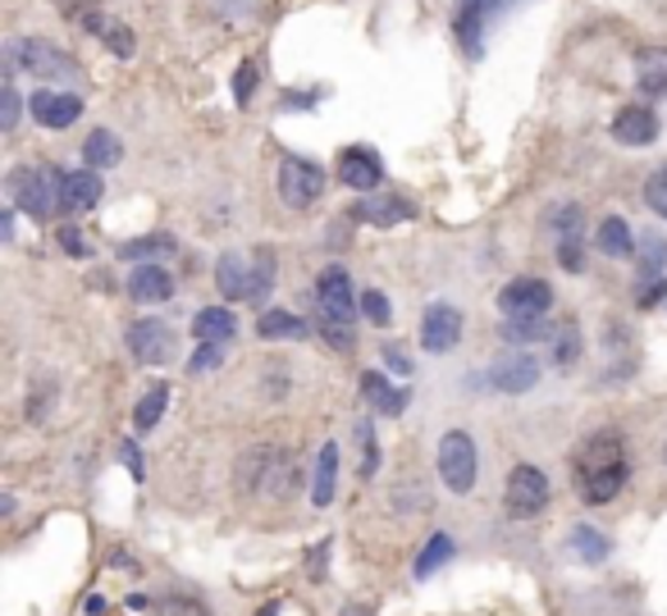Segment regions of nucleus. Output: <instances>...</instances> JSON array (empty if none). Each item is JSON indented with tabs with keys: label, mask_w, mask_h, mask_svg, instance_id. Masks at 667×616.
I'll return each instance as SVG.
<instances>
[{
	"label": "nucleus",
	"mask_w": 667,
	"mask_h": 616,
	"mask_svg": "<svg viewBox=\"0 0 667 616\" xmlns=\"http://www.w3.org/2000/svg\"><path fill=\"white\" fill-rule=\"evenodd\" d=\"M632 471H626V434L599 430L595 439H585L581 461H576V493L589 507H604L626 489Z\"/></svg>",
	"instance_id": "nucleus-1"
},
{
	"label": "nucleus",
	"mask_w": 667,
	"mask_h": 616,
	"mask_svg": "<svg viewBox=\"0 0 667 616\" xmlns=\"http://www.w3.org/2000/svg\"><path fill=\"white\" fill-rule=\"evenodd\" d=\"M215 288L229 301H266L275 288V251L270 247L225 251L215 265Z\"/></svg>",
	"instance_id": "nucleus-2"
},
{
	"label": "nucleus",
	"mask_w": 667,
	"mask_h": 616,
	"mask_svg": "<svg viewBox=\"0 0 667 616\" xmlns=\"http://www.w3.org/2000/svg\"><path fill=\"white\" fill-rule=\"evenodd\" d=\"M6 192H10V202L32 219H51L55 206H60V178L51 183V170H42V165H14Z\"/></svg>",
	"instance_id": "nucleus-3"
},
{
	"label": "nucleus",
	"mask_w": 667,
	"mask_h": 616,
	"mask_svg": "<svg viewBox=\"0 0 667 616\" xmlns=\"http://www.w3.org/2000/svg\"><path fill=\"white\" fill-rule=\"evenodd\" d=\"M439 480L453 493H471L480 480V452L466 430H449L439 439Z\"/></svg>",
	"instance_id": "nucleus-4"
},
{
	"label": "nucleus",
	"mask_w": 667,
	"mask_h": 616,
	"mask_svg": "<svg viewBox=\"0 0 667 616\" xmlns=\"http://www.w3.org/2000/svg\"><path fill=\"white\" fill-rule=\"evenodd\" d=\"M503 507L512 521H535L548 507V475L540 466H512L503 484Z\"/></svg>",
	"instance_id": "nucleus-5"
},
{
	"label": "nucleus",
	"mask_w": 667,
	"mask_h": 616,
	"mask_svg": "<svg viewBox=\"0 0 667 616\" xmlns=\"http://www.w3.org/2000/svg\"><path fill=\"white\" fill-rule=\"evenodd\" d=\"M10 64L32 73V79H73V73H79V60L47 47V42H37V37H14V42H10Z\"/></svg>",
	"instance_id": "nucleus-6"
},
{
	"label": "nucleus",
	"mask_w": 667,
	"mask_h": 616,
	"mask_svg": "<svg viewBox=\"0 0 667 616\" xmlns=\"http://www.w3.org/2000/svg\"><path fill=\"white\" fill-rule=\"evenodd\" d=\"M316 306H320V320H329V325H352L361 297H357V288H352V279H348L343 265H325V269H320V279H316Z\"/></svg>",
	"instance_id": "nucleus-7"
},
{
	"label": "nucleus",
	"mask_w": 667,
	"mask_h": 616,
	"mask_svg": "<svg viewBox=\"0 0 667 616\" xmlns=\"http://www.w3.org/2000/svg\"><path fill=\"white\" fill-rule=\"evenodd\" d=\"M325 197V170L302 161V156H288L279 161V202L288 211H307Z\"/></svg>",
	"instance_id": "nucleus-8"
},
{
	"label": "nucleus",
	"mask_w": 667,
	"mask_h": 616,
	"mask_svg": "<svg viewBox=\"0 0 667 616\" xmlns=\"http://www.w3.org/2000/svg\"><path fill=\"white\" fill-rule=\"evenodd\" d=\"M499 306L507 320H540L553 306V288L544 279H512V284H503Z\"/></svg>",
	"instance_id": "nucleus-9"
},
{
	"label": "nucleus",
	"mask_w": 667,
	"mask_h": 616,
	"mask_svg": "<svg viewBox=\"0 0 667 616\" xmlns=\"http://www.w3.org/2000/svg\"><path fill=\"white\" fill-rule=\"evenodd\" d=\"M462 342V311L449 301H434L425 306V320H421V348L430 357H443V352H453Z\"/></svg>",
	"instance_id": "nucleus-10"
},
{
	"label": "nucleus",
	"mask_w": 667,
	"mask_h": 616,
	"mask_svg": "<svg viewBox=\"0 0 667 616\" xmlns=\"http://www.w3.org/2000/svg\"><path fill=\"white\" fill-rule=\"evenodd\" d=\"M553 238H558V260L567 275H581L585 269V219H581V206H558L553 215Z\"/></svg>",
	"instance_id": "nucleus-11"
},
{
	"label": "nucleus",
	"mask_w": 667,
	"mask_h": 616,
	"mask_svg": "<svg viewBox=\"0 0 667 616\" xmlns=\"http://www.w3.org/2000/svg\"><path fill=\"white\" fill-rule=\"evenodd\" d=\"M129 352H133L142 366H170V357H174V329L161 325V320H137V325H129Z\"/></svg>",
	"instance_id": "nucleus-12"
},
{
	"label": "nucleus",
	"mask_w": 667,
	"mask_h": 616,
	"mask_svg": "<svg viewBox=\"0 0 667 616\" xmlns=\"http://www.w3.org/2000/svg\"><path fill=\"white\" fill-rule=\"evenodd\" d=\"M339 183L352 192H376L384 183V161L370 146H348L339 151Z\"/></svg>",
	"instance_id": "nucleus-13"
},
{
	"label": "nucleus",
	"mask_w": 667,
	"mask_h": 616,
	"mask_svg": "<svg viewBox=\"0 0 667 616\" xmlns=\"http://www.w3.org/2000/svg\"><path fill=\"white\" fill-rule=\"evenodd\" d=\"M512 0H462L458 10V37H462V51L480 55V32L490 28V19H499Z\"/></svg>",
	"instance_id": "nucleus-14"
},
{
	"label": "nucleus",
	"mask_w": 667,
	"mask_h": 616,
	"mask_svg": "<svg viewBox=\"0 0 667 616\" xmlns=\"http://www.w3.org/2000/svg\"><path fill=\"white\" fill-rule=\"evenodd\" d=\"M28 110H32V120L42 129H69V124H79L83 101L73 92H32Z\"/></svg>",
	"instance_id": "nucleus-15"
},
{
	"label": "nucleus",
	"mask_w": 667,
	"mask_h": 616,
	"mask_svg": "<svg viewBox=\"0 0 667 616\" xmlns=\"http://www.w3.org/2000/svg\"><path fill=\"white\" fill-rule=\"evenodd\" d=\"M490 383H494L499 393H531L535 383H540V361L531 352H512V357L494 361Z\"/></svg>",
	"instance_id": "nucleus-16"
},
{
	"label": "nucleus",
	"mask_w": 667,
	"mask_h": 616,
	"mask_svg": "<svg viewBox=\"0 0 667 616\" xmlns=\"http://www.w3.org/2000/svg\"><path fill=\"white\" fill-rule=\"evenodd\" d=\"M129 297L142 306H165L174 297V275L161 265H133L129 275Z\"/></svg>",
	"instance_id": "nucleus-17"
},
{
	"label": "nucleus",
	"mask_w": 667,
	"mask_h": 616,
	"mask_svg": "<svg viewBox=\"0 0 667 616\" xmlns=\"http://www.w3.org/2000/svg\"><path fill=\"white\" fill-rule=\"evenodd\" d=\"M101 202V174L96 170H73V174H60V206L69 215H83Z\"/></svg>",
	"instance_id": "nucleus-18"
},
{
	"label": "nucleus",
	"mask_w": 667,
	"mask_h": 616,
	"mask_svg": "<svg viewBox=\"0 0 667 616\" xmlns=\"http://www.w3.org/2000/svg\"><path fill=\"white\" fill-rule=\"evenodd\" d=\"M613 137L622 146H649L658 137V120H654V110L649 105H626L617 110V120H613Z\"/></svg>",
	"instance_id": "nucleus-19"
},
{
	"label": "nucleus",
	"mask_w": 667,
	"mask_h": 616,
	"mask_svg": "<svg viewBox=\"0 0 667 616\" xmlns=\"http://www.w3.org/2000/svg\"><path fill=\"white\" fill-rule=\"evenodd\" d=\"M361 398L376 407L380 415H402L407 402H412V393H407V389H393V383H389L380 370H366V374H361Z\"/></svg>",
	"instance_id": "nucleus-20"
},
{
	"label": "nucleus",
	"mask_w": 667,
	"mask_h": 616,
	"mask_svg": "<svg viewBox=\"0 0 667 616\" xmlns=\"http://www.w3.org/2000/svg\"><path fill=\"white\" fill-rule=\"evenodd\" d=\"M238 333V316L229 311V306H202V311L193 316V338L197 342H229Z\"/></svg>",
	"instance_id": "nucleus-21"
},
{
	"label": "nucleus",
	"mask_w": 667,
	"mask_h": 616,
	"mask_svg": "<svg viewBox=\"0 0 667 616\" xmlns=\"http://www.w3.org/2000/svg\"><path fill=\"white\" fill-rule=\"evenodd\" d=\"M412 215H417L412 202H402V197H366L352 211V219H366V224H376V228H393V224L412 219Z\"/></svg>",
	"instance_id": "nucleus-22"
},
{
	"label": "nucleus",
	"mask_w": 667,
	"mask_h": 616,
	"mask_svg": "<svg viewBox=\"0 0 667 616\" xmlns=\"http://www.w3.org/2000/svg\"><path fill=\"white\" fill-rule=\"evenodd\" d=\"M599 251L613 256V260H626V256H636V234H632V224H626L622 215H608L599 224V234H595Z\"/></svg>",
	"instance_id": "nucleus-23"
},
{
	"label": "nucleus",
	"mask_w": 667,
	"mask_h": 616,
	"mask_svg": "<svg viewBox=\"0 0 667 616\" xmlns=\"http://www.w3.org/2000/svg\"><path fill=\"white\" fill-rule=\"evenodd\" d=\"M334 484H339V448L325 443L316 456V480H311V503L329 507L334 503Z\"/></svg>",
	"instance_id": "nucleus-24"
},
{
	"label": "nucleus",
	"mask_w": 667,
	"mask_h": 616,
	"mask_svg": "<svg viewBox=\"0 0 667 616\" xmlns=\"http://www.w3.org/2000/svg\"><path fill=\"white\" fill-rule=\"evenodd\" d=\"M636 79L645 92H667V47H640L636 51Z\"/></svg>",
	"instance_id": "nucleus-25"
},
{
	"label": "nucleus",
	"mask_w": 667,
	"mask_h": 616,
	"mask_svg": "<svg viewBox=\"0 0 667 616\" xmlns=\"http://www.w3.org/2000/svg\"><path fill=\"white\" fill-rule=\"evenodd\" d=\"M83 161H88L92 170H110V165L124 161V146H120V137L110 133V129H96V133H88V142H83Z\"/></svg>",
	"instance_id": "nucleus-26"
},
{
	"label": "nucleus",
	"mask_w": 667,
	"mask_h": 616,
	"mask_svg": "<svg viewBox=\"0 0 667 616\" xmlns=\"http://www.w3.org/2000/svg\"><path fill=\"white\" fill-rule=\"evenodd\" d=\"M256 333H261L266 342H284V338H307V320L293 316V311H266L261 320H256Z\"/></svg>",
	"instance_id": "nucleus-27"
},
{
	"label": "nucleus",
	"mask_w": 667,
	"mask_h": 616,
	"mask_svg": "<svg viewBox=\"0 0 667 616\" xmlns=\"http://www.w3.org/2000/svg\"><path fill=\"white\" fill-rule=\"evenodd\" d=\"M165 402H170V383H152L142 398H137V407H133V425L146 434V430H156L161 425V415H165Z\"/></svg>",
	"instance_id": "nucleus-28"
},
{
	"label": "nucleus",
	"mask_w": 667,
	"mask_h": 616,
	"mask_svg": "<svg viewBox=\"0 0 667 616\" xmlns=\"http://www.w3.org/2000/svg\"><path fill=\"white\" fill-rule=\"evenodd\" d=\"M572 548H576V557L581 562H589V566H595V562H608V534H599L595 525H576L572 530Z\"/></svg>",
	"instance_id": "nucleus-29"
},
{
	"label": "nucleus",
	"mask_w": 667,
	"mask_h": 616,
	"mask_svg": "<svg viewBox=\"0 0 667 616\" xmlns=\"http://www.w3.org/2000/svg\"><path fill=\"white\" fill-rule=\"evenodd\" d=\"M174 251H178V243H174L170 234L133 238V243H124V247H120V256H124V260H137V265H146V256H174Z\"/></svg>",
	"instance_id": "nucleus-30"
},
{
	"label": "nucleus",
	"mask_w": 667,
	"mask_h": 616,
	"mask_svg": "<svg viewBox=\"0 0 667 616\" xmlns=\"http://www.w3.org/2000/svg\"><path fill=\"white\" fill-rule=\"evenodd\" d=\"M449 562H453V538L449 534H434L430 544H425V553L417 557V581H430V575L439 566H449Z\"/></svg>",
	"instance_id": "nucleus-31"
},
{
	"label": "nucleus",
	"mask_w": 667,
	"mask_h": 616,
	"mask_svg": "<svg viewBox=\"0 0 667 616\" xmlns=\"http://www.w3.org/2000/svg\"><path fill=\"white\" fill-rule=\"evenodd\" d=\"M357 448H361V480H370L380 471V443H376V425L370 420L357 425Z\"/></svg>",
	"instance_id": "nucleus-32"
},
{
	"label": "nucleus",
	"mask_w": 667,
	"mask_h": 616,
	"mask_svg": "<svg viewBox=\"0 0 667 616\" xmlns=\"http://www.w3.org/2000/svg\"><path fill=\"white\" fill-rule=\"evenodd\" d=\"M507 342H535V338H553V329H544L540 320H503L499 329Z\"/></svg>",
	"instance_id": "nucleus-33"
},
{
	"label": "nucleus",
	"mask_w": 667,
	"mask_h": 616,
	"mask_svg": "<svg viewBox=\"0 0 667 616\" xmlns=\"http://www.w3.org/2000/svg\"><path fill=\"white\" fill-rule=\"evenodd\" d=\"M361 311H366L370 325L384 329V325H389V297H384L380 288H366V292H361Z\"/></svg>",
	"instance_id": "nucleus-34"
},
{
	"label": "nucleus",
	"mask_w": 667,
	"mask_h": 616,
	"mask_svg": "<svg viewBox=\"0 0 667 616\" xmlns=\"http://www.w3.org/2000/svg\"><path fill=\"white\" fill-rule=\"evenodd\" d=\"M219 361H225V342H197L188 370H193V374H206V370H215Z\"/></svg>",
	"instance_id": "nucleus-35"
},
{
	"label": "nucleus",
	"mask_w": 667,
	"mask_h": 616,
	"mask_svg": "<svg viewBox=\"0 0 667 616\" xmlns=\"http://www.w3.org/2000/svg\"><path fill=\"white\" fill-rule=\"evenodd\" d=\"M645 202H649V211H654L658 219H667V170H658V174L645 183Z\"/></svg>",
	"instance_id": "nucleus-36"
},
{
	"label": "nucleus",
	"mask_w": 667,
	"mask_h": 616,
	"mask_svg": "<svg viewBox=\"0 0 667 616\" xmlns=\"http://www.w3.org/2000/svg\"><path fill=\"white\" fill-rule=\"evenodd\" d=\"M256 79H261V69H256V60L238 64V79H234V101H238V105H247V101H252V88H256Z\"/></svg>",
	"instance_id": "nucleus-37"
},
{
	"label": "nucleus",
	"mask_w": 667,
	"mask_h": 616,
	"mask_svg": "<svg viewBox=\"0 0 667 616\" xmlns=\"http://www.w3.org/2000/svg\"><path fill=\"white\" fill-rule=\"evenodd\" d=\"M105 47L115 51L120 60H129V55H133V32H129L124 23H110V28H105Z\"/></svg>",
	"instance_id": "nucleus-38"
},
{
	"label": "nucleus",
	"mask_w": 667,
	"mask_h": 616,
	"mask_svg": "<svg viewBox=\"0 0 667 616\" xmlns=\"http://www.w3.org/2000/svg\"><path fill=\"white\" fill-rule=\"evenodd\" d=\"M553 361L558 366H572L576 361V325H558V352H553Z\"/></svg>",
	"instance_id": "nucleus-39"
},
{
	"label": "nucleus",
	"mask_w": 667,
	"mask_h": 616,
	"mask_svg": "<svg viewBox=\"0 0 667 616\" xmlns=\"http://www.w3.org/2000/svg\"><path fill=\"white\" fill-rule=\"evenodd\" d=\"M60 247H64L69 256H92L88 238H83V234H79V228H73V224H64V228H60Z\"/></svg>",
	"instance_id": "nucleus-40"
},
{
	"label": "nucleus",
	"mask_w": 667,
	"mask_h": 616,
	"mask_svg": "<svg viewBox=\"0 0 667 616\" xmlns=\"http://www.w3.org/2000/svg\"><path fill=\"white\" fill-rule=\"evenodd\" d=\"M320 333H325V342H334L339 352H352V329H348V325H329V320H320Z\"/></svg>",
	"instance_id": "nucleus-41"
},
{
	"label": "nucleus",
	"mask_w": 667,
	"mask_h": 616,
	"mask_svg": "<svg viewBox=\"0 0 667 616\" xmlns=\"http://www.w3.org/2000/svg\"><path fill=\"white\" fill-rule=\"evenodd\" d=\"M19 105H23V101H19V88L6 83V114H0V129H6V133L19 124Z\"/></svg>",
	"instance_id": "nucleus-42"
},
{
	"label": "nucleus",
	"mask_w": 667,
	"mask_h": 616,
	"mask_svg": "<svg viewBox=\"0 0 667 616\" xmlns=\"http://www.w3.org/2000/svg\"><path fill=\"white\" fill-rule=\"evenodd\" d=\"M384 361H389V370H393V374H402V379L412 374V357H407V352L398 348V342H384Z\"/></svg>",
	"instance_id": "nucleus-43"
},
{
	"label": "nucleus",
	"mask_w": 667,
	"mask_h": 616,
	"mask_svg": "<svg viewBox=\"0 0 667 616\" xmlns=\"http://www.w3.org/2000/svg\"><path fill=\"white\" fill-rule=\"evenodd\" d=\"M161 616H206V607H202V603H178V598H170V603H161Z\"/></svg>",
	"instance_id": "nucleus-44"
},
{
	"label": "nucleus",
	"mask_w": 667,
	"mask_h": 616,
	"mask_svg": "<svg viewBox=\"0 0 667 616\" xmlns=\"http://www.w3.org/2000/svg\"><path fill=\"white\" fill-rule=\"evenodd\" d=\"M320 101V92H288L284 101H279V110H307V105H316Z\"/></svg>",
	"instance_id": "nucleus-45"
},
{
	"label": "nucleus",
	"mask_w": 667,
	"mask_h": 616,
	"mask_svg": "<svg viewBox=\"0 0 667 616\" xmlns=\"http://www.w3.org/2000/svg\"><path fill=\"white\" fill-rule=\"evenodd\" d=\"M124 461H129L133 480H142V456H137V443H124Z\"/></svg>",
	"instance_id": "nucleus-46"
},
{
	"label": "nucleus",
	"mask_w": 667,
	"mask_h": 616,
	"mask_svg": "<svg viewBox=\"0 0 667 616\" xmlns=\"http://www.w3.org/2000/svg\"><path fill=\"white\" fill-rule=\"evenodd\" d=\"M215 6L225 10V14H247V10H252V0H215Z\"/></svg>",
	"instance_id": "nucleus-47"
},
{
	"label": "nucleus",
	"mask_w": 667,
	"mask_h": 616,
	"mask_svg": "<svg viewBox=\"0 0 667 616\" xmlns=\"http://www.w3.org/2000/svg\"><path fill=\"white\" fill-rule=\"evenodd\" d=\"M0 234H6V243L14 238V211H6V215H0Z\"/></svg>",
	"instance_id": "nucleus-48"
},
{
	"label": "nucleus",
	"mask_w": 667,
	"mask_h": 616,
	"mask_svg": "<svg viewBox=\"0 0 667 616\" xmlns=\"http://www.w3.org/2000/svg\"><path fill=\"white\" fill-rule=\"evenodd\" d=\"M88 612H92V616H101V612H105V598H101V594H92V598H88Z\"/></svg>",
	"instance_id": "nucleus-49"
},
{
	"label": "nucleus",
	"mask_w": 667,
	"mask_h": 616,
	"mask_svg": "<svg viewBox=\"0 0 667 616\" xmlns=\"http://www.w3.org/2000/svg\"><path fill=\"white\" fill-rule=\"evenodd\" d=\"M370 607H361V603H352V607H343V616H366Z\"/></svg>",
	"instance_id": "nucleus-50"
},
{
	"label": "nucleus",
	"mask_w": 667,
	"mask_h": 616,
	"mask_svg": "<svg viewBox=\"0 0 667 616\" xmlns=\"http://www.w3.org/2000/svg\"><path fill=\"white\" fill-rule=\"evenodd\" d=\"M275 612H279V603H270V607H266V612H261V616H275Z\"/></svg>",
	"instance_id": "nucleus-51"
}]
</instances>
